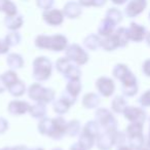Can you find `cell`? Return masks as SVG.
<instances>
[{"label":"cell","mask_w":150,"mask_h":150,"mask_svg":"<svg viewBox=\"0 0 150 150\" xmlns=\"http://www.w3.org/2000/svg\"><path fill=\"white\" fill-rule=\"evenodd\" d=\"M8 90H9V92L13 95H15V96H21V95L25 92V86H24V83L22 81L18 80L13 86H9Z\"/></svg>","instance_id":"obj_16"},{"label":"cell","mask_w":150,"mask_h":150,"mask_svg":"<svg viewBox=\"0 0 150 150\" xmlns=\"http://www.w3.org/2000/svg\"><path fill=\"white\" fill-rule=\"evenodd\" d=\"M67 59L74 61L77 64H84L88 61V54L77 44H72L67 50Z\"/></svg>","instance_id":"obj_6"},{"label":"cell","mask_w":150,"mask_h":150,"mask_svg":"<svg viewBox=\"0 0 150 150\" xmlns=\"http://www.w3.org/2000/svg\"><path fill=\"white\" fill-rule=\"evenodd\" d=\"M7 63H8L9 67L11 68H20L23 65V60H22L21 56L16 54H11L7 58Z\"/></svg>","instance_id":"obj_14"},{"label":"cell","mask_w":150,"mask_h":150,"mask_svg":"<svg viewBox=\"0 0 150 150\" xmlns=\"http://www.w3.org/2000/svg\"><path fill=\"white\" fill-rule=\"evenodd\" d=\"M28 109H30V106L26 102L22 101H13L8 106L9 112L13 114H22L25 113Z\"/></svg>","instance_id":"obj_8"},{"label":"cell","mask_w":150,"mask_h":150,"mask_svg":"<svg viewBox=\"0 0 150 150\" xmlns=\"http://www.w3.org/2000/svg\"><path fill=\"white\" fill-rule=\"evenodd\" d=\"M22 20L21 16H8V17L5 19V24H6V27H8L9 29H17L20 26L22 25Z\"/></svg>","instance_id":"obj_12"},{"label":"cell","mask_w":150,"mask_h":150,"mask_svg":"<svg viewBox=\"0 0 150 150\" xmlns=\"http://www.w3.org/2000/svg\"><path fill=\"white\" fill-rule=\"evenodd\" d=\"M4 88H5V86H4V83H3V80H2V78L0 77V93L3 92Z\"/></svg>","instance_id":"obj_25"},{"label":"cell","mask_w":150,"mask_h":150,"mask_svg":"<svg viewBox=\"0 0 150 150\" xmlns=\"http://www.w3.org/2000/svg\"><path fill=\"white\" fill-rule=\"evenodd\" d=\"M97 104H99V98L95 94H88L84 96L83 105L86 108H94Z\"/></svg>","instance_id":"obj_15"},{"label":"cell","mask_w":150,"mask_h":150,"mask_svg":"<svg viewBox=\"0 0 150 150\" xmlns=\"http://www.w3.org/2000/svg\"><path fill=\"white\" fill-rule=\"evenodd\" d=\"M3 80V83H4L5 86L9 88L11 86H13L15 82L18 81V78H17V75H16L15 72L13 71H8V72H5L4 74L1 76Z\"/></svg>","instance_id":"obj_13"},{"label":"cell","mask_w":150,"mask_h":150,"mask_svg":"<svg viewBox=\"0 0 150 150\" xmlns=\"http://www.w3.org/2000/svg\"><path fill=\"white\" fill-rule=\"evenodd\" d=\"M30 111H31V114L33 115L34 117H42L45 114V108H44V106L41 104L30 107Z\"/></svg>","instance_id":"obj_19"},{"label":"cell","mask_w":150,"mask_h":150,"mask_svg":"<svg viewBox=\"0 0 150 150\" xmlns=\"http://www.w3.org/2000/svg\"><path fill=\"white\" fill-rule=\"evenodd\" d=\"M79 129V125L78 121H71L68 125V132L70 135H76Z\"/></svg>","instance_id":"obj_21"},{"label":"cell","mask_w":150,"mask_h":150,"mask_svg":"<svg viewBox=\"0 0 150 150\" xmlns=\"http://www.w3.org/2000/svg\"><path fill=\"white\" fill-rule=\"evenodd\" d=\"M29 96L32 99L39 102H50L52 99L54 98V93L52 90H47V88H43L39 84H33L29 90Z\"/></svg>","instance_id":"obj_4"},{"label":"cell","mask_w":150,"mask_h":150,"mask_svg":"<svg viewBox=\"0 0 150 150\" xmlns=\"http://www.w3.org/2000/svg\"><path fill=\"white\" fill-rule=\"evenodd\" d=\"M80 88H81V84H80L78 79H72L67 86V94L71 96L72 98H75L79 93Z\"/></svg>","instance_id":"obj_10"},{"label":"cell","mask_w":150,"mask_h":150,"mask_svg":"<svg viewBox=\"0 0 150 150\" xmlns=\"http://www.w3.org/2000/svg\"><path fill=\"white\" fill-rule=\"evenodd\" d=\"M2 150H15V148H5V149H2Z\"/></svg>","instance_id":"obj_26"},{"label":"cell","mask_w":150,"mask_h":150,"mask_svg":"<svg viewBox=\"0 0 150 150\" xmlns=\"http://www.w3.org/2000/svg\"><path fill=\"white\" fill-rule=\"evenodd\" d=\"M57 67H58L60 72H62L67 78H71V80L78 79V77H79L80 71L78 70L77 67L71 64V61L67 58L59 60L57 63Z\"/></svg>","instance_id":"obj_5"},{"label":"cell","mask_w":150,"mask_h":150,"mask_svg":"<svg viewBox=\"0 0 150 150\" xmlns=\"http://www.w3.org/2000/svg\"><path fill=\"white\" fill-rule=\"evenodd\" d=\"M6 127H7L6 120L0 117V133H3V132H4L5 129H6Z\"/></svg>","instance_id":"obj_23"},{"label":"cell","mask_w":150,"mask_h":150,"mask_svg":"<svg viewBox=\"0 0 150 150\" xmlns=\"http://www.w3.org/2000/svg\"><path fill=\"white\" fill-rule=\"evenodd\" d=\"M43 18L50 25H59L63 22V15L58 9H52L44 13Z\"/></svg>","instance_id":"obj_7"},{"label":"cell","mask_w":150,"mask_h":150,"mask_svg":"<svg viewBox=\"0 0 150 150\" xmlns=\"http://www.w3.org/2000/svg\"><path fill=\"white\" fill-rule=\"evenodd\" d=\"M97 86H98L100 92L103 95H107V96L111 94L113 88L111 80L107 79V78H101V79H99V81L97 82Z\"/></svg>","instance_id":"obj_9"},{"label":"cell","mask_w":150,"mask_h":150,"mask_svg":"<svg viewBox=\"0 0 150 150\" xmlns=\"http://www.w3.org/2000/svg\"><path fill=\"white\" fill-rule=\"evenodd\" d=\"M67 39L62 35L54 36H38L36 45L41 48H50L52 50H62L66 46Z\"/></svg>","instance_id":"obj_2"},{"label":"cell","mask_w":150,"mask_h":150,"mask_svg":"<svg viewBox=\"0 0 150 150\" xmlns=\"http://www.w3.org/2000/svg\"><path fill=\"white\" fill-rule=\"evenodd\" d=\"M52 71V63L44 57L38 58L34 61L33 76L37 80H44L50 77Z\"/></svg>","instance_id":"obj_3"},{"label":"cell","mask_w":150,"mask_h":150,"mask_svg":"<svg viewBox=\"0 0 150 150\" xmlns=\"http://www.w3.org/2000/svg\"><path fill=\"white\" fill-rule=\"evenodd\" d=\"M54 150H60V149H54Z\"/></svg>","instance_id":"obj_28"},{"label":"cell","mask_w":150,"mask_h":150,"mask_svg":"<svg viewBox=\"0 0 150 150\" xmlns=\"http://www.w3.org/2000/svg\"><path fill=\"white\" fill-rule=\"evenodd\" d=\"M20 40V35L18 33H11L6 37V43L8 45H15L19 42Z\"/></svg>","instance_id":"obj_20"},{"label":"cell","mask_w":150,"mask_h":150,"mask_svg":"<svg viewBox=\"0 0 150 150\" xmlns=\"http://www.w3.org/2000/svg\"><path fill=\"white\" fill-rule=\"evenodd\" d=\"M71 150H86V149H84V148L82 147L79 143H77V144H75L74 146H72V147H71Z\"/></svg>","instance_id":"obj_24"},{"label":"cell","mask_w":150,"mask_h":150,"mask_svg":"<svg viewBox=\"0 0 150 150\" xmlns=\"http://www.w3.org/2000/svg\"><path fill=\"white\" fill-rule=\"evenodd\" d=\"M40 133L48 135L54 139H59L66 131V122L62 117L54 119H43L39 123Z\"/></svg>","instance_id":"obj_1"},{"label":"cell","mask_w":150,"mask_h":150,"mask_svg":"<svg viewBox=\"0 0 150 150\" xmlns=\"http://www.w3.org/2000/svg\"><path fill=\"white\" fill-rule=\"evenodd\" d=\"M64 11L69 18H76L80 13V8L76 3L69 2L65 6Z\"/></svg>","instance_id":"obj_11"},{"label":"cell","mask_w":150,"mask_h":150,"mask_svg":"<svg viewBox=\"0 0 150 150\" xmlns=\"http://www.w3.org/2000/svg\"><path fill=\"white\" fill-rule=\"evenodd\" d=\"M0 9H3L4 11H6L8 16H15L16 11H17L13 3L9 2V1H0Z\"/></svg>","instance_id":"obj_17"},{"label":"cell","mask_w":150,"mask_h":150,"mask_svg":"<svg viewBox=\"0 0 150 150\" xmlns=\"http://www.w3.org/2000/svg\"><path fill=\"white\" fill-rule=\"evenodd\" d=\"M69 106H70V104H69L66 100L61 98L60 100H58L56 103H54V110H56L58 113H64L68 110Z\"/></svg>","instance_id":"obj_18"},{"label":"cell","mask_w":150,"mask_h":150,"mask_svg":"<svg viewBox=\"0 0 150 150\" xmlns=\"http://www.w3.org/2000/svg\"><path fill=\"white\" fill-rule=\"evenodd\" d=\"M32 150H43V149H40V148H34V149Z\"/></svg>","instance_id":"obj_27"},{"label":"cell","mask_w":150,"mask_h":150,"mask_svg":"<svg viewBox=\"0 0 150 150\" xmlns=\"http://www.w3.org/2000/svg\"><path fill=\"white\" fill-rule=\"evenodd\" d=\"M8 50V44L6 43V41H1L0 40V54L6 52Z\"/></svg>","instance_id":"obj_22"}]
</instances>
